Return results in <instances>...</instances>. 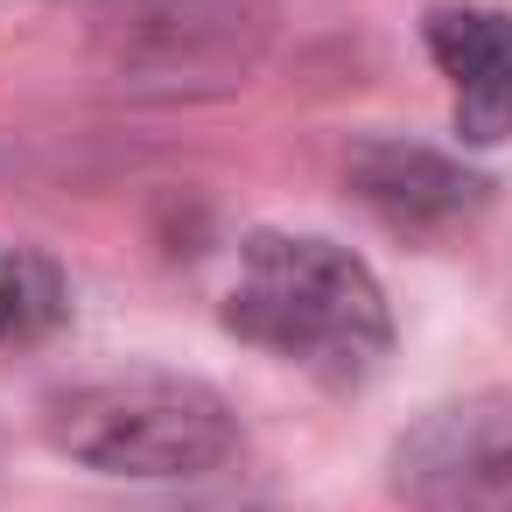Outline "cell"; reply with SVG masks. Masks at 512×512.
Wrapping results in <instances>:
<instances>
[{"label": "cell", "instance_id": "3957f363", "mask_svg": "<svg viewBox=\"0 0 512 512\" xmlns=\"http://www.w3.org/2000/svg\"><path fill=\"white\" fill-rule=\"evenodd\" d=\"M386 491L407 512H512V386L407 421L386 449Z\"/></svg>", "mask_w": 512, "mask_h": 512}, {"label": "cell", "instance_id": "8992f818", "mask_svg": "<svg viewBox=\"0 0 512 512\" xmlns=\"http://www.w3.org/2000/svg\"><path fill=\"white\" fill-rule=\"evenodd\" d=\"M435 71L456 92V141L498 148L512 141V15L498 8H435L421 22Z\"/></svg>", "mask_w": 512, "mask_h": 512}, {"label": "cell", "instance_id": "277c9868", "mask_svg": "<svg viewBox=\"0 0 512 512\" xmlns=\"http://www.w3.org/2000/svg\"><path fill=\"white\" fill-rule=\"evenodd\" d=\"M127 78L162 92H218L253 71L274 0H120Z\"/></svg>", "mask_w": 512, "mask_h": 512}, {"label": "cell", "instance_id": "5b68a950", "mask_svg": "<svg viewBox=\"0 0 512 512\" xmlns=\"http://www.w3.org/2000/svg\"><path fill=\"white\" fill-rule=\"evenodd\" d=\"M344 183L358 190V204L379 225H393L407 239L449 232V225L477 218L484 197H491V183L477 169H463L456 155L421 148V141H358L351 162H344Z\"/></svg>", "mask_w": 512, "mask_h": 512}, {"label": "cell", "instance_id": "52a82bcc", "mask_svg": "<svg viewBox=\"0 0 512 512\" xmlns=\"http://www.w3.org/2000/svg\"><path fill=\"white\" fill-rule=\"evenodd\" d=\"M71 323V281L36 246H0V358L36 351Z\"/></svg>", "mask_w": 512, "mask_h": 512}, {"label": "cell", "instance_id": "6da1fadb", "mask_svg": "<svg viewBox=\"0 0 512 512\" xmlns=\"http://www.w3.org/2000/svg\"><path fill=\"white\" fill-rule=\"evenodd\" d=\"M225 330L330 393L379 379L393 351V309L372 267L316 232H253L225 288Z\"/></svg>", "mask_w": 512, "mask_h": 512}, {"label": "cell", "instance_id": "7a4b0ae2", "mask_svg": "<svg viewBox=\"0 0 512 512\" xmlns=\"http://www.w3.org/2000/svg\"><path fill=\"white\" fill-rule=\"evenodd\" d=\"M43 435L57 456L106 477H141V484H197L239 456L232 400L162 365H134V372H106L50 393Z\"/></svg>", "mask_w": 512, "mask_h": 512}, {"label": "cell", "instance_id": "ba28073f", "mask_svg": "<svg viewBox=\"0 0 512 512\" xmlns=\"http://www.w3.org/2000/svg\"><path fill=\"white\" fill-rule=\"evenodd\" d=\"M134 512H281V505H274V498H260V491H183V498L134 505Z\"/></svg>", "mask_w": 512, "mask_h": 512}]
</instances>
